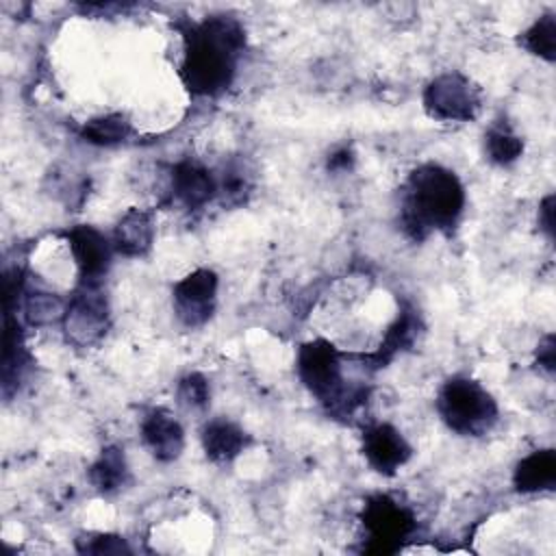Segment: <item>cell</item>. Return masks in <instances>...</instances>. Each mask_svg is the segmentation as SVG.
I'll return each instance as SVG.
<instances>
[{"mask_svg": "<svg viewBox=\"0 0 556 556\" xmlns=\"http://www.w3.org/2000/svg\"><path fill=\"white\" fill-rule=\"evenodd\" d=\"M187 50L180 67L182 83L191 93L215 96L224 91L243 48V28L237 20L213 15L185 33Z\"/></svg>", "mask_w": 556, "mask_h": 556, "instance_id": "cell-1", "label": "cell"}, {"mask_svg": "<svg viewBox=\"0 0 556 556\" xmlns=\"http://www.w3.org/2000/svg\"><path fill=\"white\" fill-rule=\"evenodd\" d=\"M465 206V191L454 172L428 163L417 167L404 187L402 224L410 237L424 239L430 230H450Z\"/></svg>", "mask_w": 556, "mask_h": 556, "instance_id": "cell-2", "label": "cell"}, {"mask_svg": "<svg viewBox=\"0 0 556 556\" xmlns=\"http://www.w3.org/2000/svg\"><path fill=\"white\" fill-rule=\"evenodd\" d=\"M437 408L447 428L465 437L484 434L497 419V404L491 393L465 376L450 378L441 387Z\"/></svg>", "mask_w": 556, "mask_h": 556, "instance_id": "cell-3", "label": "cell"}, {"mask_svg": "<svg viewBox=\"0 0 556 556\" xmlns=\"http://www.w3.org/2000/svg\"><path fill=\"white\" fill-rule=\"evenodd\" d=\"M424 109L441 122H469L480 109L478 87L458 72H447L428 83Z\"/></svg>", "mask_w": 556, "mask_h": 556, "instance_id": "cell-4", "label": "cell"}, {"mask_svg": "<svg viewBox=\"0 0 556 556\" xmlns=\"http://www.w3.org/2000/svg\"><path fill=\"white\" fill-rule=\"evenodd\" d=\"M298 374L304 387L321 402H339L343 395L341 354L324 339L304 343L300 348Z\"/></svg>", "mask_w": 556, "mask_h": 556, "instance_id": "cell-5", "label": "cell"}, {"mask_svg": "<svg viewBox=\"0 0 556 556\" xmlns=\"http://www.w3.org/2000/svg\"><path fill=\"white\" fill-rule=\"evenodd\" d=\"M61 321L67 341L74 345L87 348L100 341L109 328V304L100 285H80L70 298Z\"/></svg>", "mask_w": 556, "mask_h": 556, "instance_id": "cell-6", "label": "cell"}, {"mask_svg": "<svg viewBox=\"0 0 556 556\" xmlns=\"http://www.w3.org/2000/svg\"><path fill=\"white\" fill-rule=\"evenodd\" d=\"M363 526L371 541V552H393L413 530L410 513L389 495H374L363 508Z\"/></svg>", "mask_w": 556, "mask_h": 556, "instance_id": "cell-7", "label": "cell"}, {"mask_svg": "<svg viewBox=\"0 0 556 556\" xmlns=\"http://www.w3.org/2000/svg\"><path fill=\"white\" fill-rule=\"evenodd\" d=\"M217 276L211 269H195L174 287V311L189 326H202L215 311Z\"/></svg>", "mask_w": 556, "mask_h": 556, "instance_id": "cell-8", "label": "cell"}, {"mask_svg": "<svg viewBox=\"0 0 556 556\" xmlns=\"http://www.w3.org/2000/svg\"><path fill=\"white\" fill-rule=\"evenodd\" d=\"M70 250L78 265L80 285H100L111 267L113 243L93 226H76L67 232Z\"/></svg>", "mask_w": 556, "mask_h": 556, "instance_id": "cell-9", "label": "cell"}, {"mask_svg": "<svg viewBox=\"0 0 556 556\" xmlns=\"http://www.w3.org/2000/svg\"><path fill=\"white\" fill-rule=\"evenodd\" d=\"M410 452L400 430L389 424H376L363 434V454L378 473L393 476L410 458Z\"/></svg>", "mask_w": 556, "mask_h": 556, "instance_id": "cell-10", "label": "cell"}, {"mask_svg": "<svg viewBox=\"0 0 556 556\" xmlns=\"http://www.w3.org/2000/svg\"><path fill=\"white\" fill-rule=\"evenodd\" d=\"M141 439L146 447L152 452V456L161 463H169L178 458L185 447L182 426L172 413L163 408H154L143 417Z\"/></svg>", "mask_w": 556, "mask_h": 556, "instance_id": "cell-11", "label": "cell"}, {"mask_svg": "<svg viewBox=\"0 0 556 556\" xmlns=\"http://www.w3.org/2000/svg\"><path fill=\"white\" fill-rule=\"evenodd\" d=\"M217 193V178L193 161H182L172 169V195L187 208L204 206Z\"/></svg>", "mask_w": 556, "mask_h": 556, "instance_id": "cell-12", "label": "cell"}, {"mask_svg": "<svg viewBox=\"0 0 556 556\" xmlns=\"http://www.w3.org/2000/svg\"><path fill=\"white\" fill-rule=\"evenodd\" d=\"M154 239V224L150 213L130 208L113 230V248L124 256H143Z\"/></svg>", "mask_w": 556, "mask_h": 556, "instance_id": "cell-13", "label": "cell"}, {"mask_svg": "<svg viewBox=\"0 0 556 556\" xmlns=\"http://www.w3.org/2000/svg\"><path fill=\"white\" fill-rule=\"evenodd\" d=\"M515 489L521 493H534L554 489L556 484V454L554 450H541L526 456L513 476Z\"/></svg>", "mask_w": 556, "mask_h": 556, "instance_id": "cell-14", "label": "cell"}, {"mask_svg": "<svg viewBox=\"0 0 556 556\" xmlns=\"http://www.w3.org/2000/svg\"><path fill=\"white\" fill-rule=\"evenodd\" d=\"M202 445L211 460L228 463L245 447V434L228 419H213L202 430Z\"/></svg>", "mask_w": 556, "mask_h": 556, "instance_id": "cell-15", "label": "cell"}, {"mask_svg": "<svg viewBox=\"0 0 556 556\" xmlns=\"http://www.w3.org/2000/svg\"><path fill=\"white\" fill-rule=\"evenodd\" d=\"M89 480L102 493L122 489L128 480V465L124 458V450L119 447L102 450V454L89 469Z\"/></svg>", "mask_w": 556, "mask_h": 556, "instance_id": "cell-16", "label": "cell"}, {"mask_svg": "<svg viewBox=\"0 0 556 556\" xmlns=\"http://www.w3.org/2000/svg\"><path fill=\"white\" fill-rule=\"evenodd\" d=\"M83 139L93 146H115L130 135V122L122 113H109L89 119L83 130Z\"/></svg>", "mask_w": 556, "mask_h": 556, "instance_id": "cell-17", "label": "cell"}, {"mask_svg": "<svg viewBox=\"0 0 556 556\" xmlns=\"http://www.w3.org/2000/svg\"><path fill=\"white\" fill-rule=\"evenodd\" d=\"M519 43L530 52L545 61L556 59V20L552 13L539 17L521 37Z\"/></svg>", "mask_w": 556, "mask_h": 556, "instance_id": "cell-18", "label": "cell"}, {"mask_svg": "<svg viewBox=\"0 0 556 556\" xmlns=\"http://www.w3.org/2000/svg\"><path fill=\"white\" fill-rule=\"evenodd\" d=\"M486 154L493 163L497 165H508L513 161H517L523 152V143L521 139L508 128V126H493L489 132H486Z\"/></svg>", "mask_w": 556, "mask_h": 556, "instance_id": "cell-19", "label": "cell"}, {"mask_svg": "<svg viewBox=\"0 0 556 556\" xmlns=\"http://www.w3.org/2000/svg\"><path fill=\"white\" fill-rule=\"evenodd\" d=\"M24 315H26L28 324L43 326V324H52L56 319H63L65 306L56 295L30 293V295H26V302H24Z\"/></svg>", "mask_w": 556, "mask_h": 556, "instance_id": "cell-20", "label": "cell"}, {"mask_svg": "<svg viewBox=\"0 0 556 556\" xmlns=\"http://www.w3.org/2000/svg\"><path fill=\"white\" fill-rule=\"evenodd\" d=\"M211 400V389L204 376L187 374L178 382V402L189 410H204Z\"/></svg>", "mask_w": 556, "mask_h": 556, "instance_id": "cell-21", "label": "cell"}, {"mask_svg": "<svg viewBox=\"0 0 556 556\" xmlns=\"http://www.w3.org/2000/svg\"><path fill=\"white\" fill-rule=\"evenodd\" d=\"M85 545L78 543L80 552H89V554H122V552H130L126 541L122 536H113V534H93L89 539H83Z\"/></svg>", "mask_w": 556, "mask_h": 556, "instance_id": "cell-22", "label": "cell"}, {"mask_svg": "<svg viewBox=\"0 0 556 556\" xmlns=\"http://www.w3.org/2000/svg\"><path fill=\"white\" fill-rule=\"evenodd\" d=\"M539 363L547 369V371H554V337L549 334L545 339V343L539 348Z\"/></svg>", "mask_w": 556, "mask_h": 556, "instance_id": "cell-23", "label": "cell"}, {"mask_svg": "<svg viewBox=\"0 0 556 556\" xmlns=\"http://www.w3.org/2000/svg\"><path fill=\"white\" fill-rule=\"evenodd\" d=\"M552 204H554V195H547L545 200H543V204H541V208H539V215H541V224H543V230L552 237V232H554V219H552Z\"/></svg>", "mask_w": 556, "mask_h": 556, "instance_id": "cell-24", "label": "cell"}]
</instances>
